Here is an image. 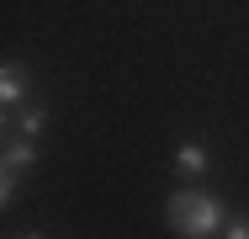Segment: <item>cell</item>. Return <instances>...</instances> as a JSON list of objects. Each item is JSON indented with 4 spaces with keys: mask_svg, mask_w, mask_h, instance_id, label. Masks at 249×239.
Instances as JSON below:
<instances>
[{
    "mask_svg": "<svg viewBox=\"0 0 249 239\" xmlns=\"http://www.w3.org/2000/svg\"><path fill=\"white\" fill-rule=\"evenodd\" d=\"M164 223L180 239H207V234H223V207H217V197H207V191L180 186L164 202Z\"/></svg>",
    "mask_w": 249,
    "mask_h": 239,
    "instance_id": "obj_1",
    "label": "cell"
},
{
    "mask_svg": "<svg viewBox=\"0 0 249 239\" xmlns=\"http://www.w3.org/2000/svg\"><path fill=\"white\" fill-rule=\"evenodd\" d=\"M0 165H5V176L37 165V139H27V133H5V154H0Z\"/></svg>",
    "mask_w": 249,
    "mask_h": 239,
    "instance_id": "obj_2",
    "label": "cell"
},
{
    "mask_svg": "<svg viewBox=\"0 0 249 239\" xmlns=\"http://www.w3.org/2000/svg\"><path fill=\"white\" fill-rule=\"evenodd\" d=\"M207 165H212V154H207V143H180V149H175V170H180V176H191V181H196V176H207Z\"/></svg>",
    "mask_w": 249,
    "mask_h": 239,
    "instance_id": "obj_3",
    "label": "cell"
},
{
    "mask_svg": "<svg viewBox=\"0 0 249 239\" xmlns=\"http://www.w3.org/2000/svg\"><path fill=\"white\" fill-rule=\"evenodd\" d=\"M48 128V112L43 106H27V112H5V133H27V139H43Z\"/></svg>",
    "mask_w": 249,
    "mask_h": 239,
    "instance_id": "obj_4",
    "label": "cell"
},
{
    "mask_svg": "<svg viewBox=\"0 0 249 239\" xmlns=\"http://www.w3.org/2000/svg\"><path fill=\"white\" fill-rule=\"evenodd\" d=\"M21 96H27L21 69H16V64H5V75H0V101H5V112H16V106H21Z\"/></svg>",
    "mask_w": 249,
    "mask_h": 239,
    "instance_id": "obj_5",
    "label": "cell"
},
{
    "mask_svg": "<svg viewBox=\"0 0 249 239\" xmlns=\"http://www.w3.org/2000/svg\"><path fill=\"white\" fill-rule=\"evenodd\" d=\"M223 234L228 239H249V218L239 213V218H223Z\"/></svg>",
    "mask_w": 249,
    "mask_h": 239,
    "instance_id": "obj_6",
    "label": "cell"
}]
</instances>
